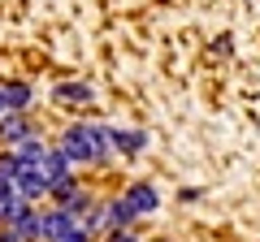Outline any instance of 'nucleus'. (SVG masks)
Returning a JSON list of instances; mask_svg holds the SVG:
<instances>
[{
  "label": "nucleus",
  "mask_w": 260,
  "mask_h": 242,
  "mask_svg": "<svg viewBox=\"0 0 260 242\" xmlns=\"http://www.w3.org/2000/svg\"><path fill=\"white\" fill-rule=\"evenodd\" d=\"M26 104H30V87H26V83L5 87V108H9V112H22Z\"/></svg>",
  "instance_id": "obj_10"
},
{
  "label": "nucleus",
  "mask_w": 260,
  "mask_h": 242,
  "mask_svg": "<svg viewBox=\"0 0 260 242\" xmlns=\"http://www.w3.org/2000/svg\"><path fill=\"white\" fill-rule=\"evenodd\" d=\"M35 169H39V177H44V186L52 190V186H61L65 177H70V156H65L61 147H56V151L48 147V151H44V160H39Z\"/></svg>",
  "instance_id": "obj_2"
},
{
  "label": "nucleus",
  "mask_w": 260,
  "mask_h": 242,
  "mask_svg": "<svg viewBox=\"0 0 260 242\" xmlns=\"http://www.w3.org/2000/svg\"><path fill=\"white\" fill-rule=\"evenodd\" d=\"M52 95L61 104H87V100H91V87H87V83H65V87H56Z\"/></svg>",
  "instance_id": "obj_8"
},
{
  "label": "nucleus",
  "mask_w": 260,
  "mask_h": 242,
  "mask_svg": "<svg viewBox=\"0 0 260 242\" xmlns=\"http://www.w3.org/2000/svg\"><path fill=\"white\" fill-rule=\"evenodd\" d=\"M126 204L135 208V216H148V212H156V204H160V195L148 186V182H135V186L126 190Z\"/></svg>",
  "instance_id": "obj_4"
},
{
  "label": "nucleus",
  "mask_w": 260,
  "mask_h": 242,
  "mask_svg": "<svg viewBox=\"0 0 260 242\" xmlns=\"http://www.w3.org/2000/svg\"><path fill=\"white\" fill-rule=\"evenodd\" d=\"M104 225V208H91V212H87V229H100Z\"/></svg>",
  "instance_id": "obj_14"
},
{
  "label": "nucleus",
  "mask_w": 260,
  "mask_h": 242,
  "mask_svg": "<svg viewBox=\"0 0 260 242\" xmlns=\"http://www.w3.org/2000/svg\"><path fill=\"white\" fill-rule=\"evenodd\" d=\"M13 147H18V151H13V156H18V165H39V160H44V143H39V139H22V143H13Z\"/></svg>",
  "instance_id": "obj_9"
},
{
  "label": "nucleus",
  "mask_w": 260,
  "mask_h": 242,
  "mask_svg": "<svg viewBox=\"0 0 260 242\" xmlns=\"http://www.w3.org/2000/svg\"><path fill=\"white\" fill-rule=\"evenodd\" d=\"M13 173H18V156L5 151V156H0V177H13Z\"/></svg>",
  "instance_id": "obj_12"
},
{
  "label": "nucleus",
  "mask_w": 260,
  "mask_h": 242,
  "mask_svg": "<svg viewBox=\"0 0 260 242\" xmlns=\"http://www.w3.org/2000/svg\"><path fill=\"white\" fill-rule=\"evenodd\" d=\"M130 221H135V208L126 204V195L113 199V204H104V225H109V229H126Z\"/></svg>",
  "instance_id": "obj_5"
},
{
  "label": "nucleus",
  "mask_w": 260,
  "mask_h": 242,
  "mask_svg": "<svg viewBox=\"0 0 260 242\" xmlns=\"http://www.w3.org/2000/svg\"><path fill=\"white\" fill-rule=\"evenodd\" d=\"M0 242H22V238H18V229H9V233H0Z\"/></svg>",
  "instance_id": "obj_16"
},
{
  "label": "nucleus",
  "mask_w": 260,
  "mask_h": 242,
  "mask_svg": "<svg viewBox=\"0 0 260 242\" xmlns=\"http://www.w3.org/2000/svg\"><path fill=\"white\" fill-rule=\"evenodd\" d=\"M113 147V130L109 126H70L61 139V151L70 156V165H91V160H104Z\"/></svg>",
  "instance_id": "obj_1"
},
{
  "label": "nucleus",
  "mask_w": 260,
  "mask_h": 242,
  "mask_svg": "<svg viewBox=\"0 0 260 242\" xmlns=\"http://www.w3.org/2000/svg\"><path fill=\"white\" fill-rule=\"evenodd\" d=\"M65 229H74V212H65V208H56V212H48V216H39V238H48V242H56Z\"/></svg>",
  "instance_id": "obj_3"
},
{
  "label": "nucleus",
  "mask_w": 260,
  "mask_h": 242,
  "mask_svg": "<svg viewBox=\"0 0 260 242\" xmlns=\"http://www.w3.org/2000/svg\"><path fill=\"white\" fill-rule=\"evenodd\" d=\"M109 242H135V233H126V229H109Z\"/></svg>",
  "instance_id": "obj_15"
},
{
  "label": "nucleus",
  "mask_w": 260,
  "mask_h": 242,
  "mask_svg": "<svg viewBox=\"0 0 260 242\" xmlns=\"http://www.w3.org/2000/svg\"><path fill=\"white\" fill-rule=\"evenodd\" d=\"M113 147L126 151V156H139V151L148 147V134H139V130H113Z\"/></svg>",
  "instance_id": "obj_7"
},
{
  "label": "nucleus",
  "mask_w": 260,
  "mask_h": 242,
  "mask_svg": "<svg viewBox=\"0 0 260 242\" xmlns=\"http://www.w3.org/2000/svg\"><path fill=\"white\" fill-rule=\"evenodd\" d=\"M56 242H91V238H87V229H78V225H74V229H65Z\"/></svg>",
  "instance_id": "obj_13"
},
{
  "label": "nucleus",
  "mask_w": 260,
  "mask_h": 242,
  "mask_svg": "<svg viewBox=\"0 0 260 242\" xmlns=\"http://www.w3.org/2000/svg\"><path fill=\"white\" fill-rule=\"evenodd\" d=\"M0 112H9V108H5V91H0Z\"/></svg>",
  "instance_id": "obj_17"
},
{
  "label": "nucleus",
  "mask_w": 260,
  "mask_h": 242,
  "mask_svg": "<svg viewBox=\"0 0 260 242\" xmlns=\"http://www.w3.org/2000/svg\"><path fill=\"white\" fill-rule=\"evenodd\" d=\"M0 139L5 143H22V139H30V126L18 117V112H0Z\"/></svg>",
  "instance_id": "obj_6"
},
{
  "label": "nucleus",
  "mask_w": 260,
  "mask_h": 242,
  "mask_svg": "<svg viewBox=\"0 0 260 242\" xmlns=\"http://www.w3.org/2000/svg\"><path fill=\"white\" fill-rule=\"evenodd\" d=\"M13 199H18V190H13V177H0V208L13 204Z\"/></svg>",
  "instance_id": "obj_11"
}]
</instances>
